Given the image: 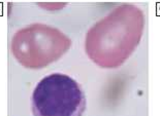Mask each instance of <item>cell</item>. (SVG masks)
I'll list each match as a JSON object with an SVG mask.
<instances>
[{
	"label": "cell",
	"mask_w": 160,
	"mask_h": 116,
	"mask_svg": "<svg viewBox=\"0 0 160 116\" xmlns=\"http://www.w3.org/2000/svg\"><path fill=\"white\" fill-rule=\"evenodd\" d=\"M87 101L72 77L53 73L43 77L31 95L33 116H83Z\"/></svg>",
	"instance_id": "obj_2"
},
{
	"label": "cell",
	"mask_w": 160,
	"mask_h": 116,
	"mask_svg": "<svg viewBox=\"0 0 160 116\" xmlns=\"http://www.w3.org/2000/svg\"><path fill=\"white\" fill-rule=\"evenodd\" d=\"M145 21L144 12L138 6L122 4L116 7L88 31V56L104 69L121 66L139 44Z\"/></svg>",
	"instance_id": "obj_1"
}]
</instances>
